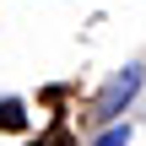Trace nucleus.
<instances>
[{"instance_id": "f257e3e1", "label": "nucleus", "mask_w": 146, "mask_h": 146, "mask_svg": "<svg viewBox=\"0 0 146 146\" xmlns=\"http://www.w3.org/2000/svg\"><path fill=\"white\" fill-rule=\"evenodd\" d=\"M141 81H146V70H141V65H125V70H119V76H114V81L98 92V108H92V119H98V125H114V119H119V114L135 103Z\"/></svg>"}, {"instance_id": "f03ea898", "label": "nucleus", "mask_w": 146, "mask_h": 146, "mask_svg": "<svg viewBox=\"0 0 146 146\" xmlns=\"http://www.w3.org/2000/svg\"><path fill=\"white\" fill-rule=\"evenodd\" d=\"M22 125H27L22 98H0V130H22Z\"/></svg>"}, {"instance_id": "7ed1b4c3", "label": "nucleus", "mask_w": 146, "mask_h": 146, "mask_svg": "<svg viewBox=\"0 0 146 146\" xmlns=\"http://www.w3.org/2000/svg\"><path fill=\"white\" fill-rule=\"evenodd\" d=\"M98 146H130V125H114V130H103Z\"/></svg>"}]
</instances>
